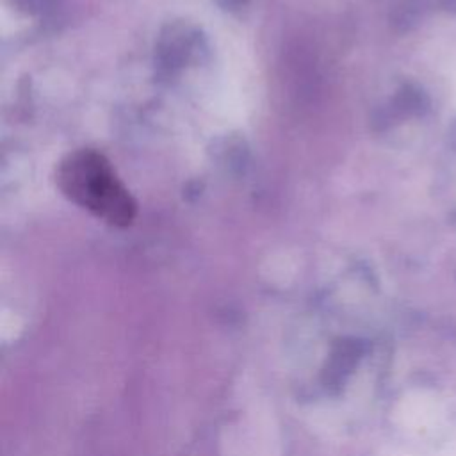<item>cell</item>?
Wrapping results in <instances>:
<instances>
[{"mask_svg": "<svg viewBox=\"0 0 456 456\" xmlns=\"http://www.w3.org/2000/svg\"><path fill=\"white\" fill-rule=\"evenodd\" d=\"M57 185L68 200L112 226H128L135 217L137 205L130 191L94 150L69 153L57 167Z\"/></svg>", "mask_w": 456, "mask_h": 456, "instance_id": "6da1fadb", "label": "cell"}]
</instances>
